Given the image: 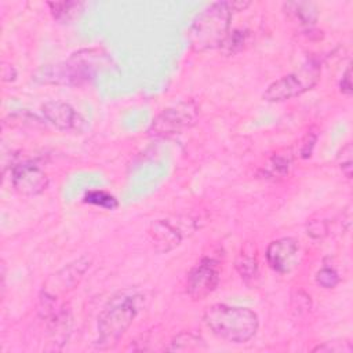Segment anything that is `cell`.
Masks as SVG:
<instances>
[{"instance_id": "obj_1", "label": "cell", "mask_w": 353, "mask_h": 353, "mask_svg": "<svg viewBox=\"0 0 353 353\" xmlns=\"http://www.w3.org/2000/svg\"><path fill=\"white\" fill-rule=\"evenodd\" d=\"M108 65L109 59L105 52L98 48H85L74 52L63 62L39 68L33 79L41 84L79 85L94 79Z\"/></svg>"}, {"instance_id": "obj_2", "label": "cell", "mask_w": 353, "mask_h": 353, "mask_svg": "<svg viewBox=\"0 0 353 353\" xmlns=\"http://www.w3.org/2000/svg\"><path fill=\"white\" fill-rule=\"evenodd\" d=\"M203 320L215 336L232 343L248 342L259 325L258 316L251 309L223 303L207 307Z\"/></svg>"}, {"instance_id": "obj_3", "label": "cell", "mask_w": 353, "mask_h": 353, "mask_svg": "<svg viewBox=\"0 0 353 353\" xmlns=\"http://www.w3.org/2000/svg\"><path fill=\"white\" fill-rule=\"evenodd\" d=\"M233 14L230 1H216L205 7L188 30L190 48L204 52L221 47L229 33Z\"/></svg>"}, {"instance_id": "obj_4", "label": "cell", "mask_w": 353, "mask_h": 353, "mask_svg": "<svg viewBox=\"0 0 353 353\" xmlns=\"http://www.w3.org/2000/svg\"><path fill=\"white\" fill-rule=\"evenodd\" d=\"M137 313V296L121 295V298H113L98 317V339L95 341V347L101 350L113 347L132 324Z\"/></svg>"}, {"instance_id": "obj_5", "label": "cell", "mask_w": 353, "mask_h": 353, "mask_svg": "<svg viewBox=\"0 0 353 353\" xmlns=\"http://www.w3.org/2000/svg\"><path fill=\"white\" fill-rule=\"evenodd\" d=\"M320 72V63L314 59H309L298 70L288 73L269 84L262 98L268 102H281L299 97L317 84Z\"/></svg>"}, {"instance_id": "obj_6", "label": "cell", "mask_w": 353, "mask_h": 353, "mask_svg": "<svg viewBox=\"0 0 353 353\" xmlns=\"http://www.w3.org/2000/svg\"><path fill=\"white\" fill-rule=\"evenodd\" d=\"M199 119V106L193 99L181 101L161 113H159L150 127L149 134L154 137H170L179 134L196 124Z\"/></svg>"}, {"instance_id": "obj_7", "label": "cell", "mask_w": 353, "mask_h": 353, "mask_svg": "<svg viewBox=\"0 0 353 353\" xmlns=\"http://www.w3.org/2000/svg\"><path fill=\"white\" fill-rule=\"evenodd\" d=\"M196 229L193 221L178 218L175 221L171 219H159L152 223L149 229L150 239L156 251L167 252L176 247L183 237L193 233Z\"/></svg>"}, {"instance_id": "obj_8", "label": "cell", "mask_w": 353, "mask_h": 353, "mask_svg": "<svg viewBox=\"0 0 353 353\" xmlns=\"http://www.w3.org/2000/svg\"><path fill=\"white\" fill-rule=\"evenodd\" d=\"M219 283L218 263L211 258H203L188 274L186 292L193 299H203L210 295Z\"/></svg>"}, {"instance_id": "obj_9", "label": "cell", "mask_w": 353, "mask_h": 353, "mask_svg": "<svg viewBox=\"0 0 353 353\" xmlns=\"http://www.w3.org/2000/svg\"><path fill=\"white\" fill-rule=\"evenodd\" d=\"M11 183L23 196H37L48 186L47 174L33 161H22L11 170Z\"/></svg>"}, {"instance_id": "obj_10", "label": "cell", "mask_w": 353, "mask_h": 353, "mask_svg": "<svg viewBox=\"0 0 353 353\" xmlns=\"http://www.w3.org/2000/svg\"><path fill=\"white\" fill-rule=\"evenodd\" d=\"M298 243L291 237H281L272 241L266 248L269 266L279 273H290L298 262Z\"/></svg>"}, {"instance_id": "obj_11", "label": "cell", "mask_w": 353, "mask_h": 353, "mask_svg": "<svg viewBox=\"0 0 353 353\" xmlns=\"http://www.w3.org/2000/svg\"><path fill=\"white\" fill-rule=\"evenodd\" d=\"M44 119L62 131H77L84 120L73 106L62 101H48L41 106Z\"/></svg>"}, {"instance_id": "obj_12", "label": "cell", "mask_w": 353, "mask_h": 353, "mask_svg": "<svg viewBox=\"0 0 353 353\" xmlns=\"http://www.w3.org/2000/svg\"><path fill=\"white\" fill-rule=\"evenodd\" d=\"M90 268V259L87 256H81L65 268H62L52 277V287H55L57 292H66L74 288L76 284L81 280L85 270Z\"/></svg>"}, {"instance_id": "obj_13", "label": "cell", "mask_w": 353, "mask_h": 353, "mask_svg": "<svg viewBox=\"0 0 353 353\" xmlns=\"http://www.w3.org/2000/svg\"><path fill=\"white\" fill-rule=\"evenodd\" d=\"M284 11L298 21L302 26H313L317 21L319 12L313 3L309 1H290L284 4Z\"/></svg>"}, {"instance_id": "obj_14", "label": "cell", "mask_w": 353, "mask_h": 353, "mask_svg": "<svg viewBox=\"0 0 353 353\" xmlns=\"http://www.w3.org/2000/svg\"><path fill=\"white\" fill-rule=\"evenodd\" d=\"M47 6L52 18L61 23L73 22L76 18H79L84 7L81 1H50Z\"/></svg>"}, {"instance_id": "obj_15", "label": "cell", "mask_w": 353, "mask_h": 353, "mask_svg": "<svg viewBox=\"0 0 353 353\" xmlns=\"http://www.w3.org/2000/svg\"><path fill=\"white\" fill-rule=\"evenodd\" d=\"M236 269L244 280H251L258 273V259L252 247H244L236 258Z\"/></svg>"}, {"instance_id": "obj_16", "label": "cell", "mask_w": 353, "mask_h": 353, "mask_svg": "<svg viewBox=\"0 0 353 353\" xmlns=\"http://www.w3.org/2000/svg\"><path fill=\"white\" fill-rule=\"evenodd\" d=\"M248 36H250V33L245 29H234V30L229 32L221 46L222 51L228 55H233V54L241 51L244 48V46L247 44Z\"/></svg>"}, {"instance_id": "obj_17", "label": "cell", "mask_w": 353, "mask_h": 353, "mask_svg": "<svg viewBox=\"0 0 353 353\" xmlns=\"http://www.w3.org/2000/svg\"><path fill=\"white\" fill-rule=\"evenodd\" d=\"M201 347H204V342L201 338L192 332H181L170 342L167 350H197Z\"/></svg>"}, {"instance_id": "obj_18", "label": "cell", "mask_w": 353, "mask_h": 353, "mask_svg": "<svg viewBox=\"0 0 353 353\" xmlns=\"http://www.w3.org/2000/svg\"><path fill=\"white\" fill-rule=\"evenodd\" d=\"M84 201L105 210H114L119 205L116 197L103 190H90L88 193H85Z\"/></svg>"}, {"instance_id": "obj_19", "label": "cell", "mask_w": 353, "mask_h": 353, "mask_svg": "<svg viewBox=\"0 0 353 353\" xmlns=\"http://www.w3.org/2000/svg\"><path fill=\"white\" fill-rule=\"evenodd\" d=\"M291 164V159L290 156H284V154H276L270 159L269 164L266 165L265 174L270 175V176H283L288 172Z\"/></svg>"}, {"instance_id": "obj_20", "label": "cell", "mask_w": 353, "mask_h": 353, "mask_svg": "<svg viewBox=\"0 0 353 353\" xmlns=\"http://www.w3.org/2000/svg\"><path fill=\"white\" fill-rule=\"evenodd\" d=\"M316 281L324 288H334L339 283L338 273L331 268H323L316 274Z\"/></svg>"}, {"instance_id": "obj_21", "label": "cell", "mask_w": 353, "mask_h": 353, "mask_svg": "<svg viewBox=\"0 0 353 353\" xmlns=\"http://www.w3.org/2000/svg\"><path fill=\"white\" fill-rule=\"evenodd\" d=\"M352 154H353V146H352V143L349 142V143H346V145L342 148L341 156H339V157H341L339 167H341L343 175H345L347 179L352 178V168H353V157H352Z\"/></svg>"}, {"instance_id": "obj_22", "label": "cell", "mask_w": 353, "mask_h": 353, "mask_svg": "<svg viewBox=\"0 0 353 353\" xmlns=\"http://www.w3.org/2000/svg\"><path fill=\"white\" fill-rule=\"evenodd\" d=\"M328 233V226L324 221H310L307 223V234L313 239H321Z\"/></svg>"}, {"instance_id": "obj_23", "label": "cell", "mask_w": 353, "mask_h": 353, "mask_svg": "<svg viewBox=\"0 0 353 353\" xmlns=\"http://www.w3.org/2000/svg\"><path fill=\"white\" fill-rule=\"evenodd\" d=\"M317 141V135L314 132H307L301 143V149H299V154L302 159H307L312 154V150L314 148V143Z\"/></svg>"}, {"instance_id": "obj_24", "label": "cell", "mask_w": 353, "mask_h": 353, "mask_svg": "<svg viewBox=\"0 0 353 353\" xmlns=\"http://www.w3.org/2000/svg\"><path fill=\"white\" fill-rule=\"evenodd\" d=\"M339 90L343 95H352L353 91V85H352V68L350 65L346 68L345 73L342 74V79L339 81Z\"/></svg>"}, {"instance_id": "obj_25", "label": "cell", "mask_w": 353, "mask_h": 353, "mask_svg": "<svg viewBox=\"0 0 353 353\" xmlns=\"http://www.w3.org/2000/svg\"><path fill=\"white\" fill-rule=\"evenodd\" d=\"M313 352H347V353H350L352 346L349 342H345L342 346L334 345V342H332V343H325V345L317 346L313 349Z\"/></svg>"}]
</instances>
